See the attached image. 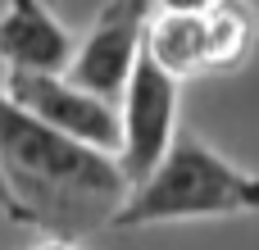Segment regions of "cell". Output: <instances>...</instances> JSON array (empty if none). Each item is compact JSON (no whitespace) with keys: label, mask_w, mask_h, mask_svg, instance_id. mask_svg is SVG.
<instances>
[{"label":"cell","mask_w":259,"mask_h":250,"mask_svg":"<svg viewBox=\"0 0 259 250\" xmlns=\"http://www.w3.org/2000/svg\"><path fill=\"white\" fill-rule=\"evenodd\" d=\"M0 169L23 205V219L77 237L96 223H114L132 182L118 155L96 150L36 114H27L0 87Z\"/></svg>","instance_id":"1"},{"label":"cell","mask_w":259,"mask_h":250,"mask_svg":"<svg viewBox=\"0 0 259 250\" xmlns=\"http://www.w3.org/2000/svg\"><path fill=\"white\" fill-rule=\"evenodd\" d=\"M214 0H159V9H168V14H205Z\"/></svg>","instance_id":"10"},{"label":"cell","mask_w":259,"mask_h":250,"mask_svg":"<svg viewBox=\"0 0 259 250\" xmlns=\"http://www.w3.org/2000/svg\"><path fill=\"white\" fill-rule=\"evenodd\" d=\"M259 214V173L228 164L196 132H178L150 178H141L114 214V228H150L182 219Z\"/></svg>","instance_id":"2"},{"label":"cell","mask_w":259,"mask_h":250,"mask_svg":"<svg viewBox=\"0 0 259 250\" xmlns=\"http://www.w3.org/2000/svg\"><path fill=\"white\" fill-rule=\"evenodd\" d=\"M77 55V41L68 27L41 5V0H9L0 14V59L5 68H32V73H68Z\"/></svg>","instance_id":"6"},{"label":"cell","mask_w":259,"mask_h":250,"mask_svg":"<svg viewBox=\"0 0 259 250\" xmlns=\"http://www.w3.org/2000/svg\"><path fill=\"white\" fill-rule=\"evenodd\" d=\"M209 23V68H232L246 59L255 41V14L246 0H214L205 9Z\"/></svg>","instance_id":"8"},{"label":"cell","mask_w":259,"mask_h":250,"mask_svg":"<svg viewBox=\"0 0 259 250\" xmlns=\"http://www.w3.org/2000/svg\"><path fill=\"white\" fill-rule=\"evenodd\" d=\"M146 23H150V0H114L96 27L87 32V41L77 46L68 77L105 100H118L127 91V77L141 59L146 46Z\"/></svg>","instance_id":"5"},{"label":"cell","mask_w":259,"mask_h":250,"mask_svg":"<svg viewBox=\"0 0 259 250\" xmlns=\"http://www.w3.org/2000/svg\"><path fill=\"white\" fill-rule=\"evenodd\" d=\"M178 82L182 77H173L141 46V59L123 91V150H118V164L132 187L159 169V159L178 137Z\"/></svg>","instance_id":"4"},{"label":"cell","mask_w":259,"mask_h":250,"mask_svg":"<svg viewBox=\"0 0 259 250\" xmlns=\"http://www.w3.org/2000/svg\"><path fill=\"white\" fill-rule=\"evenodd\" d=\"M32 250H82V241L77 237H64V232H50L46 241H36Z\"/></svg>","instance_id":"11"},{"label":"cell","mask_w":259,"mask_h":250,"mask_svg":"<svg viewBox=\"0 0 259 250\" xmlns=\"http://www.w3.org/2000/svg\"><path fill=\"white\" fill-rule=\"evenodd\" d=\"M0 214L14 219V223H27V219H23V205H18V196H14L9 178H5V169H0Z\"/></svg>","instance_id":"9"},{"label":"cell","mask_w":259,"mask_h":250,"mask_svg":"<svg viewBox=\"0 0 259 250\" xmlns=\"http://www.w3.org/2000/svg\"><path fill=\"white\" fill-rule=\"evenodd\" d=\"M9 100H18L27 114H36L41 123L118 155L123 150V109H114V100L77 87L68 73H32V68H5Z\"/></svg>","instance_id":"3"},{"label":"cell","mask_w":259,"mask_h":250,"mask_svg":"<svg viewBox=\"0 0 259 250\" xmlns=\"http://www.w3.org/2000/svg\"><path fill=\"white\" fill-rule=\"evenodd\" d=\"M146 50L173 77H191V73L209 68V23H205V14H168V9H159L146 23Z\"/></svg>","instance_id":"7"}]
</instances>
